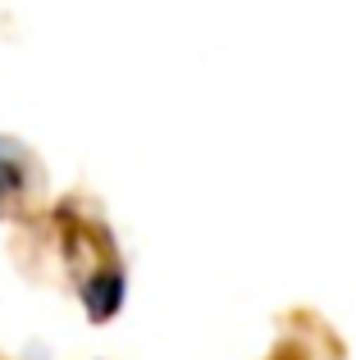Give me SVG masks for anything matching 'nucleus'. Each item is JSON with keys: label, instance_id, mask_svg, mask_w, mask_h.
Here are the masks:
<instances>
[{"label": "nucleus", "instance_id": "nucleus-1", "mask_svg": "<svg viewBox=\"0 0 356 360\" xmlns=\"http://www.w3.org/2000/svg\"><path fill=\"white\" fill-rule=\"evenodd\" d=\"M9 192H14V174H9V169L5 165H0V201H5V196Z\"/></svg>", "mask_w": 356, "mask_h": 360}]
</instances>
